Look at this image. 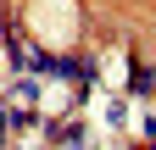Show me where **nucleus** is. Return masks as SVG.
Wrapping results in <instances>:
<instances>
[{
  "label": "nucleus",
  "mask_w": 156,
  "mask_h": 150,
  "mask_svg": "<svg viewBox=\"0 0 156 150\" xmlns=\"http://www.w3.org/2000/svg\"><path fill=\"white\" fill-rule=\"evenodd\" d=\"M28 22H34V33L45 45H67L78 33V11H73V0H34Z\"/></svg>",
  "instance_id": "f257e3e1"
}]
</instances>
